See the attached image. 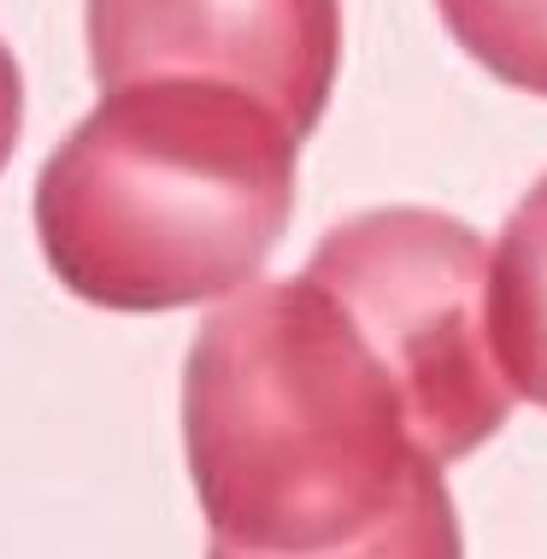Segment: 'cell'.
Masks as SVG:
<instances>
[{"instance_id": "cell-1", "label": "cell", "mask_w": 547, "mask_h": 559, "mask_svg": "<svg viewBox=\"0 0 547 559\" xmlns=\"http://www.w3.org/2000/svg\"><path fill=\"white\" fill-rule=\"evenodd\" d=\"M182 442L212 548L248 559L336 554L442 472L401 377L307 271L206 319L182 377Z\"/></svg>"}, {"instance_id": "cell-2", "label": "cell", "mask_w": 547, "mask_h": 559, "mask_svg": "<svg viewBox=\"0 0 547 559\" xmlns=\"http://www.w3.org/2000/svg\"><path fill=\"white\" fill-rule=\"evenodd\" d=\"M300 135L212 78H135L48 154L36 236L106 312H177L248 289L295 218Z\"/></svg>"}, {"instance_id": "cell-3", "label": "cell", "mask_w": 547, "mask_h": 559, "mask_svg": "<svg viewBox=\"0 0 547 559\" xmlns=\"http://www.w3.org/2000/svg\"><path fill=\"white\" fill-rule=\"evenodd\" d=\"M307 277L354 312L401 377L418 448L436 465L477 453L507 425L512 389L500 383L483 324L489 260L471 224L430 206H377L318 241Z\"/></svg>"}, {"instance_id": "cell-4", "label": "cell", "mask_w": 547, "mask_h": 559, "mask_svg": "<svg viewBox=\"0 0 547 559\" xmlns=\"http://www.w3.org/2000/svg\"><path fill=\"white\" fill-rule=\"evenodd\" d=\"M88 66L100 88L236 83L307 142L342 71V0H88Z\"/></svg>"}, {"instance_id": "cell-5", "label": "cell", "mask_w": 547, "mask_h": 559, "mask_svg": "<svg viewBox=\"0 0 547 559\" xmlns=\"http://www.w3.org/2000/svg\"><path fill=\"white\" fill-rule=\"evenodd\" d=\"M495 371L512 395L547 413V177L512 206L483 277Z\"/></svg>"}, {"instance_id": "cell-6", "label": "cell", "mask_w": 547, "mask_h": 559, "mask_svg": "<svg viewBox=\"0 0 547 559\" xmlns=\"http://www.w3.org/2000/svg\"><path fill=\"white\" fill-rule=\"evenodd\" d=\"M436 12L489 78L547 100V0H436Z\"/></svg>"}, {"instance_id": "cell-7", "label": "cell", "mask_w": 547, "mask_h": 559, "mask_svg": "<svg viewBox=\"0 0 547 559\" xmlns=\"http://www.w3.org/2000/svg\"><path fill=\"white\" fill-rule=\"evenodd\" d=\"M206 559H248V554L212 548ZM312 559H465L460 512H453V495H448L442 472L424 477L413 489V501L394 512L389 524H377L371 536L347 542V548H336V554H312Z\"/></svg>"}, {"instance_id": "cell-8", "label": "cell", "mask_w": 547, "mask_h": 559, "mask_svg": "<svg viewBox=\"0 0 547 559\" xmlns=\"http://www.w3.org/2000/svg\"><path fill=\"white\" fill-rule=\"evenodd\" d=\"M24 130V78H19V59L0 41V171L12 165V147H19Z\"/></svg>"}]
</instances>
